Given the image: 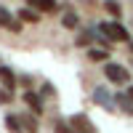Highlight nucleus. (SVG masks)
<instances>
[{"label":"nucleus","mask_w":133,"mask_h":133,"mask_svg":"<svg viewBox=\"0 0 133 133\" xmlns=\"http://www.w3.org/2000/svg\"><path fill=\"white\" fill-rule=\"evenodd\" d=\"M104 35L112 40V43H130V32L125 29V24H120V19H112V21H101L96 24Z\"/></svg>","instance_id":"f257e3e1"},{"label":"nucleus","mask_w":133,"mask_h":133,"mask_svg":"<svg viewBox=\"0 0 133 133\" xmlns=\"http://www.w3.org/2000/svg\"><path fill=\"white\" fill-rule=\"evenodd\" d=\"M104 75H107V80L112 85H120V88L130 83V72L125 69L123 64H117V61H107L104 64Z\"/></svg>","instance_id":"f03ea898"},{"label":"nucleus","mask_w":133,"mask_h":133,"mask_svg":"<svg viewBox=\"0 0 133 133\" xmlns=\"http://www.w3.org/2000/svg\"><path fill=\"white\" fill-rule=\"evenodd\" d=\"M93 101L101 107V109H107V112H115V107H117L115 93L109 91L107 85H96V88H93Z\"/></svg>","instance_id":"7ed1b4c3"},{"label":"nucleus","mask_w":133,"mask_h":133,"mask_svg":"<svg viewBox=\"0 0 133 133\" xmlns=\"http://www.w3.org/2000/svg\"><path fill=\"white\" fill-rule=\"evenodd\" d=\"M0 27L11 29V32H21V29H24V21H21L19 16H14L5 5H0Z\"/></svg>","instance_id":"20e7f679"},{"label":"nucleus","mask_w":133,"mask_h":133,"mask_svg":"<svg viewBox=\"0 0 133 133\" xmlns=\"http://www.w3.org/2000/svg\"><path fill=\"white\" fill-rule=\"evenodd\" d=\"M0 83H3V88H5V91H11V93H14L16 88H19V77H16V72L11 69V66L0 64Z\"/></svg>","instance_id":"39448f33"},{"label":"nucleus","mask_w":133,"mask_h":133,"mask_svg":"<svg viewBox=\"0 0 133 133\" xmlns=\"http://www.w3.org/2000/svg\"><path fill=\"white\" fill-rule=\"evenodd\" d=\"M24 104H27L32 112L37 115V117L45 112V107H43V96H40L37 91H24Z\"/></svg>","instance_id":"423d86ee"},{"label":"nucleus","mask_w":133,"mask_h":133,"mask_svg":"<svg viewBox=\"0 0 133 133\" xmlns=\"http://www.w3.org/2000/svg\"><path fill=\"white\" fill-rule=\"evenodd\" d=\"M69 125L75 128V133H96V125H93L85 115H75V117H69Z\"/></svg>","instance_id":"0eeeda50"},{"label":"nucleus","mask_w":133,"mask_h":133,"mask_svg":"<svg viewBox=\"0 0 133 133\" xmlns=\"http://www.w3.org/2000/svg\"><path fill=\"white\" fill-rule=\"evenodd\" d=\"M16 16L24 21V24H40V14H37L35 8H29V5H27V8H21Z\"/></svg>","instance_id":"6e6552de"},{"label":"nucleus","mask_w":133,"mask_h":133,"mask_svg":"<svg viewBox=\"0 0 133 133\" xmlns=\"http://www.w3.org/2000/svg\"><path fill=\"white\" fill-rule=\"evenodd\" d=\"M61 27L64 29H80V16H77L75 11H66L61 16Z\"/></svg>","instance_id":"1a4fd4ad"},{"label":"nucleus","mask_w":133,"mask_h":133,"mask_svg":"<svg viewBox=\"0 0 133 133\" xmlns=\"http://www.w3.org/2000/svg\"><path fill=\"white\" fill-rule=\"evenodd\" d=\"M115 101H117V107L123 109L125 115H133V98L128 93H115Z\"/></svg>","instance_id":"9d476101"},{"label":"nucleus","mask_w":133,"mask_h":133,"mask_svg":"<svg viewBox=\"0 0 133 133\" xmlns=\"http://www.w3.org/2000/svg\"><path fill=\"white\" fill-rule=\"evenodd\" d=\"M21 125H24V133H40V123H37V115H21Z\"/></svg>","instance_id":"9b49d317"},{"label":"nucleus","mask_w":133,"mask_h":133,"mask_svg":"<svg viewBox=\"0 0 133 133\" xmlns=\"http://www.w3.org/2000/svg\"><path fill=\"white\" fill-rule=\"evenodd\" d=\"M5 128L11 133H24V125H21V117L16 115H5Z\"/></svg>","instance_id":"f8f14e48"},{"label":"nucleus","mask_w":133,"mask_h":133,"mask_svg":"<svg viewBox=\"0 0 133 133\" xmlns=\"http://www.w3.org/2000/svg\"><path fill=\"white\" fill-rule=\"evenodd\" d=\"M104 8H107V14L112 16V19H120V16H123V5H120L117 0H104Z\"/></svg>","instance_id":"ddd939ff"},{"label":"nucleus","mask_w":133,"mask_h":133,"mask_svg":"<svg viewBox=\"0 0 133 133\" xmlns=\"http://www.w3.org/2000/svg\"><path fill=\"white\" fill-rule=\"evenodd\" d=\"M88 59L91 61H109V51L107 48H88Z\"/></svg>","instance_id":"4468645a"},{"label":"nucleus","mask_w":133,"mask_h":133,"mask_svg":"<svg viewBox=\"0 0 133 133\" xmlns=\"http://www.w3.org/2000/svg\"><path fill=\"white\" fill-rule=\"evenodd\" d=\"M53 133H75V128L69 125V120H56V125H53Z\"/></svg>","instance_id":"2eb2a0df"},{"label":"nucleus","mask_w":133,"mask_h":133,"mask_svg":"<svg viewBox=\"0 0 133 133\" xmlns=\"http://www.w3.org/2000/svg\"><path fill=\"white\" fill-rule=\"evenodd\" d=\"M56 8H59V0H43V3H40V11H43V14L56 11Z\"/></svg>","instance_id":"dca6fc26"},{"label":"nucleus","mask_w":133,"mask_h":133,"mask_svg":"<svg viewBox=\"0 0 133 133\" xmlns=\"http://www.w3.org/2000/svg\"><path fill=\"white\" fill-rule=\"evenodd\" d=\"M53 93H56V88H53L51 83H43V85H40V96L48 98V96H53Z\"/></svg>","instance_id":"f3484780"},{"label":"nucleus","mask_w":133,"mask_h":133,"mask_svg":"<svg viewBox=\"0 0 133 133\" xmlns=\"http://www.w3.org/2000/svg\"><path fill=\"white\" fill-rule=\"evenodd\" d=\"M11 96H14V93H11V91H3V93H0V104H5V101H8Z\"/></svg>","instance_id":"a211bd4d"},{"label":"nucleus","mask_w":133,"mask_h":133,"mask_svg":"<svg viewBox=\"0 0 133 133\" xmlns=\"http://www.w3.org/2000/svg\"><path fill=\"white\" fill-rule=\"evenodd\" d=\"M40 3H43V0H27V5H29V8H40Z\"/></svg>","instance_id":"6ab92c4d"},{"label":"nucleus","mask_w":133,"mask_h":133,"mask_svg":"<svg viewBox=\"0 0 133 133\" xmlns=\"http://www.w3.org/2000/svg\"><path fill=\"white\" fill-rule=\"evenodd\" d=\"M125 93H128V96L133 98V85H128V91H125Z\"/></svg>","instance_id":"aec40b11"},{"label":"nucleus","mask_w":133,"mask_h":133,"mask_svg":"<svg viewBox=\"0 0 133 133\" xmlns=\"http://www.w3.org/2000/svg\"><path fill=\"white\" fill-rule=\"evenodd\" d=\"M130 51H133V45H130Z\"/></svg>","instance_id":"412c9836"}]
</instances>
